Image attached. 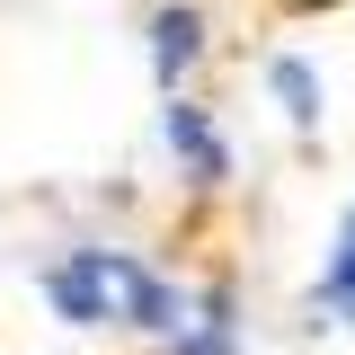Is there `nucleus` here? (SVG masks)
Here are the masks:
<instances>
[{"mask_svg": "<svg viewBox=\"0 0 355 355\" xmlns=\"http://www.w3.org/2000/svg\"><path fill=\"white\" fill-rule=\"evenodd\" d=\"M44 302L62 311L71 329L116 320V266H107V249H71L62 266H44Z\"/></svg>", "mask_w": 355, "mask_h": 355, "instance_id": "f257e3e1", "label": "nucleus"}, {"mask_svg": "<svg viewBox=\"0 0 355 355\" xmlns=\"http://www.w3.org/2000/svg\"><path fill=\"white\" fill-rule=\"evenodd\" d=\"M160 133H169V151L196 169V187H214V178H231V151H222V133L205 125V107H187V98H169L160 107Z\"/></svg>", "mask_w": 355, "mask_h": 355, "instance_id": "f03ea898", "label": "nucleus"}, {"mask_svg": "<svg viewBox=\"0 0 355 355\" xmlns=\"http://www.w3.org/2000/svg\"><path fill=\"white\" fill-rule=\"evenodd\" d=\"M196 53H205V18H196L187 0H178V9H160V18H151V71L178 89V71H187Z\"/></svg>", "mask_w": 355, "mask_h": 355, "instance_id": "7ed1b4c3", "label": "nucleus"}, {"mask_svg": "<svg viewBox=\"0 0 355 355\" xmlns=\"http://www.w3.org/2000/svg\"><path fill=\"white\" fill-rule=\"evenodd\" d=\"M266 89H275V107H284L293 125H320V71H311L302 53H275V62H266Z\"/></svg>", "mask_w": 355, "mask_h": 355, "instance_id": "20e7f679", "label": "nucleus"}, {"mask_svg": "<svg viewBox=\"0 0 355 355\" xmlns=\"http://www.w3.org/2000/svg\"><path fill=\"white\" fill-rule=\"evenodd\" d=\"M178 355H231V302H222V293L196 302V320L178 329Z\"/></svg>", "mask_w": 355, "mask_h": 355, "instance_id": "39448f33", "label": "nucleus"}, {"mask_svg": "<svg viewBox=\"0 0 355 355\" xmlns=\"http://www.w3.org/2000/svg\"><path fill=\"white\" fill-rule=\"evenodd\" d=\"M320 302H329V311L355 302V214L338 222V249H329V266H320Z\"/></svg>", "mask_w": 355, "mask_h": 355, "instance_id": "423d86ee", "label": "nucleus"}, {"mask_svg": "<svg viewBox=\"0 0 355 355\" xmlns=\"http://www.w3.org/2000/svg\"><path fill=\"white\" fill-rule=\"evenodd\" d=\"M347 320H355V302H347Z\"/></svg>", "mask_w": 355, "mask_h": 355, "instance_id": "0eeeda50", "label": "nucleus"}]
</instances>
